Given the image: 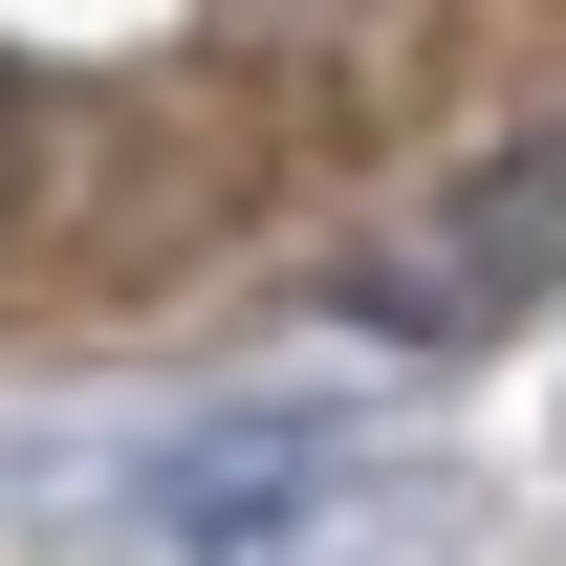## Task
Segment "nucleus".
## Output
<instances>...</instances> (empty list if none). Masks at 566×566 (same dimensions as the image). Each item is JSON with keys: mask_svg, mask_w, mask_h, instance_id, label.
Here are the masks:
<instances>
[{"mask_svg": "<svg viewBox=\"0 0 566 566\" xmlns=\"http://www.w3.org/2000/svg\"><path fill=\"white\" fill-rule=\"evenodd\" d=\"M22 197H44V109H22V66H0V240H22Z\"/></svg>", "mask_w": 566, "mask_h": 566, "instance_id": "obj_1", "label": "nucleus"}]
</instances>
